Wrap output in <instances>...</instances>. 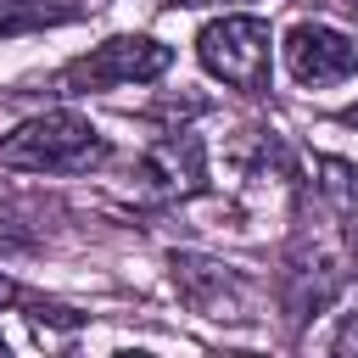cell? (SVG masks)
Listing matches in <instances>:
<instances>
[{"label":"cell","instance_id":"obj_1","mask_svg":"<svg viewBox=\"0 0 358 358\" xmlns=\"http://www.w3.org/2000/svg\"><path fill=\"white\" fill-rule=\"evenodd\" d=\"M352 268H358V252H352V241L341 235L336 213H330V207L319 201V190H313V201H302V213H296V224H291L285 268H280V296H285L291 319H308V313L330 308L336 291L352 280Z\"/></svg>","mask_w":358,"mask_h":358},{"label":"cell","instance_id":"obj_2","mask_svg":"<svg viewBox=\"0 0 358 358\" xmlns=\"http://www.w3.org/2000/svg\"><path fill=\"white\" fill-rule=\"evenodd\" d=\"M0 162L28 173H90L106 162V134L67 106L34 112L11 134H0Z\"/></svg>","mask_w":358,"mask_h":358},{"label":"cell","instance_id":"obj_3","mask_svg":"<svg viewBox=\"0 0 358 358\" xmlns=\"http://www.w3.org/2000/svg\"><path fill=\"white\" fill-rule=\"evenodd\" d=\"M196 62L218 84H229L241 95H263L268 90V67H274V34H268L263 17L224 11L196 34Z\"/></svg>","mask_w":358,"mask_h":358},{"label":"cell","instance_id":"obj_4","mask_svg":"<svg viewBox=\"0 0 358 358\" xmlns=\"http://www.w3.org/2000/svg\"><path fill=\"white\" fill-rule=\"evenodd\" d=\"M173 67V50L151 34H112L101 39L90 56H73L56 73L62 95H95V90H117V84H151Z\"/></svg>","mask_w":358,"mask_h":358},{"label":"cell","instance_id":"obj_5","mask_svg":"<svg viewBox=\"0 0 358 358\" xmlns=\"http://www.w3.org/2000/svg\"><path fill=\"white\" fill-rule=\"evenodd\" d=\"M168 280H173L179 302H185L190 313L213 319V324H246V319H257V313H252V308H257L252 280H246L241 268L207 257V252H173V257H168Z\"/></svg>","mask_w":358,"mask_h":358},{"label":"cell","instance_id":"obj_6","mask_svg":"<svg viewBox=\"0 0 358 358\" xmlns=\"http://www.w3.org/2000/svg\"><path fill=\"white\" fill-rule=\"evenodd\" d=\"M280 50H285V67L302 90H330L358 73V45L330 22H296Z\"/></svg>","mask_w":358,"mask_h":358},{"label":"cell","instance_id":"obj_7","mask_svg":"<svg viewBox=\"0 0 358 358\" xmlns=\"http://www.w3.org/2000/svg\"><path fill=\"white\" fill-rule=\"evenodd\" d=\"M201 179H207V162H201V140H196V134H168V140H157V145L140 157V168H134V185H140L145 196H157V201H185V196L201 190Z\"/></svg>","mask_w":358,"mask_h":358},{"label":"cell","instance_id":"obj_8","mask_svg":"<svg viewBox=\"0 0 358 358\" xmlns=\"http://www.w3.org/2000/svg\"><path fill=\"white\" fill-rule=\"evenodd\" d=\"M313 190H319V201L336 213L341 235H347L352 252H358V162L319 157V162H313Z\"/></svg>","mask_w":358,"mask_h":358},{"label":"cell","instance_id":"obj_9","mask_svg":"<svg viewBox=\"0 0 358 358\" xmlns=\"http://www.w3.org/2000/svg\"><path fill=\"white\" fill-rule=\"evenodd\" d=\"M73 11H50L39 0H0V34H22V28H45V22H67Z\"/></svg>","mask_w":358,"mask_h":358},{"label":"cell","instance_id":"obj_10","mask_svg":"<svg viewBox=\"0 0 358 358\" xmlns=\"http://www.w3.org/2000/svg\"><path fill=\"white\" fill-rule=\"evenodd\" d=\"M330 347H336L341 358H352V352H358V313H347V319L336 324V336H330Z\"/></svg>","mask_w":358,"mask_h":358},{"label":"cell","instance_id":"obj_11","mask_svg":"<svg viewBox=\"0 0 358 358\" xmlns=\"http://www.w3.org/2000/svg\"><path fill=\"white\" fill-rule=\"evenodd\" d=\"M6 302H17V280L0 268V308H6Z\"/></svg>","mask_w":358,"mask_h":358},{"label":"cell","instance_id":"obj_12","mask_svg":"<svg viewBox=\"0 0 358 358\" xmlns=\"http://www.w3.org/2000/svg\"><path fill=\"white\" fill-rule=\"evenodd\" d=\"M179 6H224V0H179Z\"/></svg>","mask_w":358,"mask_h":358},{"label":"cell","instance_id":"obj_13","mask_svg":"<svg viewBox=\"0 0 358 358\" xmlns=\"http://www.w3.org/2000/svg\"><path fill=\"white\" fill-rule=\"evenodd\" d=\"M0 358H6V336H0Z\"/></svg>","mask_w":358,"mask_h":358}]
</instances>
